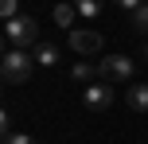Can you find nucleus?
Listing matches in <instances>:
<instances>
[{
	"instance_id": "f257e3e1",
	"label": "nucleus",
	"mask_w": 148,
	"mask_h": 144,
	"mask_svg": "<svg viewBox=\"0 0 148 144\" xmlns=\"http://www.w3.org/2000/svg\"><path fill=\"white\" fill-rule=\"evenodd\" d=\"M4 39H8V47L35 51V43H39V23L31 20V16H16V20L4 23Z\"/></svg>"
},
{
	"instance_id": "f03ea898",
	"label": "nucleus",
	"mask_w": 148,
	"mask_h": 144,
	"mask_svg": "<svg viewBox=\"0 0 148 144\" xmlns=\"http://www.w3.org/2000/svg\"><path fill=\"white\" fill-rule=\"evenodd\" d=\"M0 70H4V82H8V86H23V82L31 78V70H35V59H31L27 51H20V47H8Z\"/></svg>"
},
{
	"instance_id": "7ed1b4c3",
	"label": "nucleus",
	"mask_w": 148,
	"mask_h": 144,
	"mask_svg": "<svg viewBox=\"0 0 148 144\" xmlns=\"http://www.w3.org/2000/svg\"><path fill=\"white\" fill-rule=\"evenodd\" d=\"M133 74H136V66H133V59H129V55H105V59L97 62V78H101V82H109V86L129 82Z\"/></svg>"
},
{
	"instance_id": "20e7f679",
	"label": "nucleus",
	"mask_w": 148,
	"mask_h": 144,
	"mask_svg": "<svg viewBox=\"0 0 148 144\" xmlns=\"http://www.w3.org/2000/svg\"><path fill=\"white\" fill-rule=\"evenodd\" d=\"M113 98H117V93H113V86L97 78V82H90V86H86V93H82V105L94 109V113H105V109L113 105Z\"/></svg>"
},
{
	"instance_id": "39448f33",
	"label": "nucleus",
	"mask_w": 148,
	"mask_h": 144,
	"mask_svg": "<svg viewBox=\"0 0 148 144\" xmlns=\"http://www.w3.org/2000/svg\"><path fill=\"white\" fill-rule=\"evenodd\" d=\"M70 47L78 55H97L101 51V35H97V31H86V27H74L70 31Z\"/></svg>"
},
{
	"instance_id": "423d86ee",
	"label": "nucleus",
	"mask_w": 148,
	"mask_h": 144,
	"mask_svg": "<svg viewBox=\"0 0 148 144\" xmlns=\"http://www.w3.org/2000/svg\"><path fill=\"white\" fill-rule=\"evenodd\" d=\"M129 109L148 113V82H133L129 86Z\"/></svg>"
},
{
	"instance_id": "0eeeda50",
	"label": "nucleus",
	"mask_w": 148,
	"mask_h": 144,
	"mask_svg": "<svg viewBox=\"0 0 148 144\" xmlns=\"http://www.w3.org/2000/svg\"><path fill=\"white\" fill-rule=\"evenodd\" d=\"M59 59H62V51L55 43H35V62L39 66H59Z\"/></svg>"
},
{
	"instance_id": "6e6552de",
	"label": "nucleus",
	"mask_w": 148,
	"mask_h": 144,
	"mask_svg": "<svg viewBox=\"0 0 148 144\" xmlns=\"http://www.w3.org/2000/svg\"><path fill=\"white\" fill-rule=\"evenodd\" d=\"M70 78H74V82H82V86H90V82H97V66L82 59V62H74V66H70Z\"/></svg>"
},
{
	"instance_id": "1a4fd4ad",
	"label": "nucleus",
	"mask_w": 148,
	"mask_h": 144,
	"mask_svg": "<svg viewBox=\"0 0 148 144\" xmlns=\"http://www.w3.org/2000/svg\"><path fill=\"white\" fill-rule=\"evenodd\" d=\"M74 16H78V8H74V4H55V23H59V27L74 31Z\"/></svg>"
},
{
	"instance_id": "9d476101",
	"label": "nucleus",
	"mask_w": 148,
	"mask_h": 144,
	"mask_svg": "<svg viewBox=\"0 0 148 144\" xmlns=\"http://www.w3.org/2000/svg\"><path fill=\"white\" fill-rule=\"evenodd\" d=\"M74 8H78V16H86V20L101 16V0H74Z\"/></svg>"
},
{
	"instance_id": "9b49d317",
	"label": "nucleus",
	"mask_w": 148,
	"mask_h": 144,
	"mask_svg": "<svg viewBox=\"0 0 148 144\" xmlns=\"http://www.w3.org/2000/svg\"><path fill=\"white\" fill-rule=\"evenodd\" d=\"M0 16H4V23L16 20V16H20V0H0Z\"/></svg>"
},
{
	"instance_id": "f8f14e48",
	"label": "nucleus",
	"mask_w": 148,
	"mask_h": 144,
	"mask_svg": "<svg viewBox=\"0 0 148 144\" xmlns=\"http://www.w3.org/2000/svg\"><path fill=\"white\" fill-rule=\"evenodd\" d=\"M133 27L140 31V35H148V4L140 8V12H133Z\"/></svg>"
},
{
	"instance_id": "ddd939ff",
	"label": "nucleus",
	"mask_w": 148,
	"mask_h": 144,
	"mask_svg": "<svg viewBox=\"0 0 148 144\" xmlns=\"http://www.w3.org/2000/svg\"><path fill=\"white\" fill-rule=\"evenodd\" d=\"M113 4H117L121 12H140V8L148 4V0H113Z\"/></svg>"
},
{
	"instance_id": "4468645a",
	"label": "nucleus",
	"mask_w": 148,
	"mask_h": 144,
	"mask_svg": "<svg viewBox=\"0 0 148 144\" xmlns=\"http://www.w3.org/2000/svg\"><path fill=\"white\" fill-rule=\"evenodd\" d=\"M4 144H35V136H27V132H8Z\"/></svg>"
},
{
	"instance_id": "2eb2a0df",
	"label": "nucleus",
	"mask_w": 148,
	"mask_h": 144,
	"mask_svg": "<svg viewBox=\"0 0 148 144\" xmlns=\"http://www.w3.org/2000/svg\"><path fill=\"white\" fill-rule=\"evenodd\" d=\"M0 129H4V136L12 132V113H0Z\"/></svg>"
},
{
	"instance_id": "dca6fc26",
	"label": "nucleus",
	"mask_w": 148,
	"mask_h": 144,
	"mask_svg": "<svg viewBox=\"0 0 148 144\" xmlns=\"http://www.w3.org/2000/svg\"><path fill=\"white\" fill-rule=\"evenodd\" d=\"M144 62H148V43H144Z\"/></svg>"
}]
</instances>
